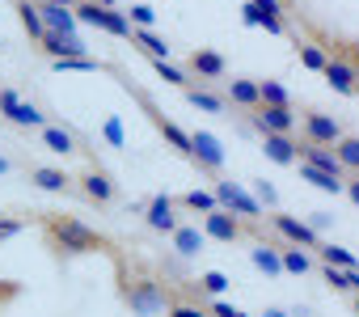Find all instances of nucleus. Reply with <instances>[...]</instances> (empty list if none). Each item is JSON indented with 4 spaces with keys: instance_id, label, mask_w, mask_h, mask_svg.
I'll list each match as a JSON object with an SVG mask.
<instances>
[{
    "instance_id": "nucleus-1",
    "label": "nucleus",
    "mask_w": 359,
    "mask_h": 317,
    "mask_svg": "<svg viewBox=\"0 0 359 317\" xmlns=\"http://www.w3.org/2000/svg\"><path fill=\"white\" fill-rule=\"evenodd\" d=\"M123 304L135 313V317H156L165 304H169V292L161 288V279L144 267V262H131V271L123 267Z\"/></svg>"
},
{
    "instance_id": "nucleus-2",
    "label": "nucleus",
    "mask_w": 359,
    "mask_h": 317,
    "mask_svg": "<svg viewBox=\"0 0 359 317\" xmlns=\"http://www.w3.org/2000/svg\"><path fill=\"white\" fill-rule=\"evenodd\" d=\"M43 229H47V241L60 254H97V250H110V237H102L97 229H89L76 216H47Z\"/></svg>"
},
{
    "instance_id": "nucleus-3",
    "label": "nucleus",
    "mask_w": 359,
    "mask_h": 317,
    "mask_svg": "<svg viewBox=\"0 0 359 317\" xmlns=\"http://www.w3.org/2000/svg\"><path fill=\"white\" fill-rule=\"evenodd\" d=\"M76 22H85V26H93V30H106V34H114V39H131V22H127V13H118V9H106V5H93V0H76Z\"/></svg>"
},
{
    "instance_id": "nucleus-4",
    "label": "nucleus",
    "mask_w": 359,
    "mask_h": 317,
    "mask_svg": "<svg viewBox=\"0 0 359 317\" xmlns=\"http://www.w3.org/2000/svg\"><path fill=\"white\" fill-rule=\"evenodd\" d=\"M131 93H135L140 110L148 114V123H152V127H156V131H161V135L169 140V148H177L182 156H191V131H182V127L173 123V119H165V114H161V106H156V102H152V97H148L144 89H131Z\"/></svg>"
},
{
    "instance_id": "nucleus-5",
    "label": "nucleus",
    "mask_w": 359,
    "mask_h": 317,
    "mask_svg": "<svg viewBox=\"0 0 359 317\" xmlns=\"http://www.w3.org/2000/svg\"><path fill=\"white\" fill-rule=\"evenodd\" d=\"M212 195H216V203H220L224 212H233V216H241V220H250V224L262 220V203H258L241 182H216Z\"/></svg>"
},
{
    "instance_id": "nucleus-6",
    "label": "nucleus",
    "mask_w": 359,
    "mask_h": 317,
    "mask_svg": "<svg viewBox=\"0 0 359 317\" xmlns=\"http://www.w3.org/2000/svg\"><path fill=\"white\" fill-rule=\"evenodd\" d=\"M0 119L13 127H47V114L34 102H26L18 89H0Z\"/></svg>"
},
{
    "instance_id": "nucleus-7",
    "label": "nucleus",
    "mask_w": 359,
    "mask_h": 317,
    "mask_svg": "<svg viewBox=\"0 0 359 317\" xmlns=\"http://www.w3.org/2000/svg\"><path fill=\"white\" fill-rule=\"evenodd\" d=\"M199 229L208 233V241H224V245H233V241H245V233H250V224H245L241 216H233V212H224V208H216V212H208Z\"/></svg>"
},
{
    "instance_id": "nucleus-8",
    "label": "nucleus",
    "mask_w": 359,
    "mask_h": 317,
    "mask_svg": "<svg viewBox=\"0 0 359 317\" xmlns=\"http://www.w3.org/2000/svg\"><path fill=\"white\" fill-rule=\"evenodd\" d=\"M250 123L262 131V135H292L296 131V110L292 106H254L250 110Z\"/></svg>"
},
{
    "instance_id": "nucleus-9",
    "label": "nucleus",
    "mask_w": 359,
    "mask_h": 317,
    "mask_svg": "<svg viewBox=\"0 0 359 317\" xmlns=\"http://www.w3.org/2000/svg\"><path fill=\"white\" fill-rule=\"evenodd\" d=\"M321 76L330 81L334 93H342V97H359V64H355V60H346V55H330L325 68H321Z\"/></svg>"
},
{
    "instance_id": "nucleus-10",
    "label": "nucleus",
    "mask_w": 359,
    "mask_h": 317,
    "mask_svg": "<svg viewBox=\"0 0 359 317\" xmlns=\"http://www.w3.org/2000/svg\"><path fill=\"white\" fill-rule=\"evenodd\" d=\"M338 135H346L338 119H330V114H321V110H304V119H300V140H304V144H325V148H334Z\"/></svg>"
},
{
    "instance_id": "nucleus-11",
    "label": "nucleus",
    "mask_w": 359,
    "mask_h": 317,
    "mask_svg": "<svg viewBox=\"0 0 359 317\" xmlns=\"http://www.w3.org/2000/svg\"><path fill=\"white\" fill-rule=\"evenodd\" d=\"M76 187H81V195H85L89 203H97V208H110V203L118 199V187H114V178H110L102 166H89V170L76 178Z\"/></svg>"
},
{
    "instance_id": "nucleus-12",
    "label": "nucleus",
    "mask_w": 359,
    "mask_h": 317,
    "mask_svg": "<svg viewBox=\"0 0 359 317\" xmlns=\"http://www.w3.org/2000/svg\"><path fill=\"white\" fill-rule=\"evenodd\" d=\"M271 229H275L287 245H296V250H317V245H321V237L309 229V220H296V216H287V212H271Z\"/></svg>"
},
{
    "instance_id": "nucleus-13",
    "label": "nucleus",
    "mask_w": 359,
    "mask_h": 317,
    "mask_svg": "<svg viewBox=\"0 0 359 317\" xmlns=\"http://www.w3.org/2000/svg\"><path fill=\"white\" fill-rule=\"evenodd\" d=\"M191 161L208 174H220L224 170V148L212 131H191Z\"/></svg>"
},
{
    "instance_id": "nucleus-14",
    "label": "nucleus",
    "mask_w": 359,
    "mask_h": 317,
    "mask_svg": "<svg viewBox=\"0 0 359 317\" xmlns=\"http://www.w3.org/2000/svg\"><path fill=\"white\" fill-rule=\"evenodd\" d=\"M187 72H191V81L199 76L203 85H208V81H224V76H229V60H224L220 51L195 47V51H191V60H187Z\"/></svg>"
},
{
    "instance_id": "nucleus-15",
    "label": "nucleus",
    "mask_w": 359,
    "mask_h": 317,
    "mask_svg": "<svg viewBox=\"0 0 359 317\" xmlns=\"http://www.w3.org/2000/svg\"><path fill=\"white\" fill-rule=\"evenodd\" d=\"M144 224L152 229V233H173L177 224V199L173 195H156V199H148V208H144Z\"/></svg>"
},
{
    "instance_id": "nucleus-16",
    "label": "nucleus",
    "mask_w": 359,
    "mask_h": 317,
    "mask_svg": "<svg viewBox=\"0 0 359 317\" xmlns=\"http://www.w3.org/2000/svg\"><path fill=\"white\" fill-rule=\"evenodd\" d=\"M39 140H43V148L55 152V156H76V152H85L72 127H55V123H47V127H39Z\"/></svg>"
},
{
    "instance_id": "nucleus-17",
    "label": "nucleus",
    "mask_w": 359,
    "mask_h": 317,
    "mask_svg": "<svg viewBox=\"0 0 359 317\" xmlns=\"http://www.w3.org/2000/svg\"><path fill=\"white\" fill-rule=\"evenodd\" d=\"M30 182H34L39 191H47V195H68V191L76 187V178H72L68 170H55V166H34V170H30Z\"/></svg>"
},
{
    "instance_id": "nucleus-18",
    "label": "nucleus",
    "mask_w": 359,
    "mask_h": 317,
    "mask_svg": "<svg viewBox=\"0 0 359 317\" xmlns=\"http://www.w3.org/2000/svg\"><path fill=\"white\" fill-rule=\"evenodd\" d=\"M169 241H173V250L182 254V258H195V254L208 250V233H203L199 224H177V229L169 233Z\"/></svg>"
},
{
    "instance_id": "nucleus-19",
    "label": "nucleus",
    "mask_w": 359,
    "mask_h": 317,
    "mask_svg": "<svg viewBox=\"0 0 359 317\" xmlns=\"http://www.w3.org/2000/svg\"><path fill=\"white\" fill-rule=\"evenodd\" d=\"M262 152L271 156L275 166H296L300 140H296V135H262Z\"/></svg>"
},
{
    "instance_id": "nucleus-20",
    "label": "nucleus",
    "mask_w": 359,
    "mask_h": 317,
    "mask_svg": "<svg viewBox=\"0 0 359 317\" xmlns=\"http://www.w3.org/2000/svg\"><path fill=\"white\" fill-rule=\"evenodd\" d=\"M39 13H43V30H51V34H76V26H81L72 9L47 5V0H39Z\"/></svg>"
},
{
    "instance_id": "nucleus-21",
    "label": "nucleus",
    "mask_w": 359,
    "mask_h": 317,
    "mask_svg": "<svg viewBox=\"0 0 359 317\" xmlns=\"http://www.w3.org/2000/svg\"><path fill=\"white\" fill-rule=\"evenodd\" d=\"M39 43H43V51H47L51 60H72V55H85L81 34H51V30H47Z\"/></svg>"
},
{
    "instance_id": "nucleus-22",
    "label": "nucleus",
    "mask_w": 359,
    "mask_h": 317,
    "mask_svg": "<svg viewBox=\"0 0 359 317\" xmlns=\"http://www.w3.org/2000/svg\"><path fill=\"white\" fill-rule=\"evenodd\" d=\"M224 102L241 106V110H254L258 106V81H224Z\"/></svg>"
},
{
    "instance_id": "nucleus-23",
    "label": "nucleus",
    "mask_w": 359,
    "mask_h": 317,
    "mask_svg": "<svg viewBox=\"0 0 359 317\" xmlns=\"http://www.w3.org/2000/svg\"><path fill=\"white\" fill-rule=\"evenodd\" d=\"M13 9H18V22H22V30L39 43L47 30H43V13H39V5H34V0H13Z\"/></svg>"
},
{
    "instance_id": "nucleus-24",
    "label": "nucleus",
    "mask_w": 359,
    "mask_h": 317,
    "mask_svg": "<svg viewBox=\"0 0 359 317\" xmlns=\"http://www.w3.org/2000/svg\"><path fill=\"white\" fill-rule=\"evenodd\" d=\"M334 156H338L342 174H359V135H338L334 140Z\"/></svg>"
},
{
    "instance_id": "nucleus-25",
    "label": "nucleus",
    "mask_w": 359,
    "mask_h": 317,
    "mask_svg": "<svg viewBox=\"0 0 359 317\" xmlns=\"http://www.w3.org/2000/svg\"><path fill=\"white\" fill-rule=\"evenodd\" d=\"M131 43H135L148 60H169V51H173V47H169L161 34H152V30H131Z\"/></svg>"
},
{
    "instance_id": "nucleus-26",
    "label": "nucleus",
    "mask_w": 359,
    "mask_h": 317,
    "mask_svg": "<svg viewBox=\"0 0 359 317\" xmlns=\"http://www.w3.org/2000/svg\"><path fill=\"white\" fill-rule=\"evenodd\" d=\"M187 102L195 106V110H208V114H224V97L220 93H212V89H203V85H187Z\"/></svg>"
},
{
    "instance_id": "nucleus-27",
    "label": "nucleus",
    "mask_w": 359,
    "mask_h": 317,
    "mask_svg": "<svg viewBox=\"0 0 359 317\" xmlns=\"http://www.w3.org/2000/svg\"><path fill=\"white\" fill-rule=\"evenodd\" d=\"M250 262H254L258 271H266V275H283V262H279V245H271V241H258V245L250 250Z\"/></svg>"
},
{
    "instance_id": "nucleus-28",
    "label": "nucleus",
    "mask_w": 359,
    "mask_h": 317,
    "mask_svg": "<svg viewBox=\"0 0 359 317\" xmlns=\"http://www.w3.org/2000/svg\"><path fill=\"white\" fill-rule=\"evenodd\" d=\"M300 166V161H296ZM300 178L304 182H313L317 191H325V195H342V187H346V178H334V174H321V170H313V166H300Z\"/></svg>"
},
{
    "instance_id": "nucleus-29",
    "label": "nucleus",
    "mask_w": 359,
    "mask_h": 317,
    "mask_svg": "<svg viewBox=\"0 0 359 317\" xmlns=\"http://www.w3.org/2000/svg\"><path fill=\"white\" fill-rule=\"evenodd\" d=\"M279 262H283V275H309L313 271V258L296 245H279Z\"/></svg>"
},
{
    "instance_id": "nucleus-30",
    "label": "nucleus",
    "mask_w": 359,
    "mask_h": 317,
    "mask_svg": "<svg viewBox=\"0 0 359 317\" xmlns=\"http://www.w3.org/2000/svg\"><path fill=\"white\" fill-rule=\"evenodd\" d=\"M317 258H321V267H342V271H359V258H355L351 250H342V245H317Z\"/></svg>"
},
{
    "instance_id": "nucleus-31",
    "label": "nucleus",
    "mask_w": 359,
    "mask_h": 317,
    "mask_svg": "<svg viewBox=\"0 0 359 317\" xmlns=\"http://www.w3.org/2000/svg\"><path fill=\"white\" fill-rule=\"evenodd\" d=\"M177 208H187V212H216L220 203H216V195L212 191H187V195H177Z\"/></svg>"
},
{
    "instance_id": "nucleus-32",
    "label": "nucleus",
    "mask_w": 359,
    "mask_h": 317,
    "mask_svg": "<svg viewBox=\"0 0 359 317\" xmlns=\"http://www.w3.org/2000/svg\"><path fill=\"white\" fill-rule=\"evenodd\" d=\"M51 68H55V72H106L110 64L89 60V55H72V60H51Z\"/></svg>"
},
{
    "instance_id": "nucleus-33",
    "label": "nucleus",
    "mask_w": 359,
    "mask_h": 317,
    "mask_svg": "<svg viewBox=\"0 0 359 317\" xmlns=\"http://www.w3.org/2000/svg\"><path fill=\"white\" fill-rule=\"evenodd\" d=\"M152 72H156L161 81H169V85H177V89H187V85H195L187 68H177V64H169V60H152Z\"/></svg>"
},
{
    "instance_id": "nucleus-34",
    "label": "nucleus",
    "mask_w": 359,
    "mask_h": 317,
    "mask_svg": "<svg viewBox=\"0 0 359 317\" xmlns=\"http://www.w3.org/2000/svg\"><path fill=\"white\" fill-rule=\"evenodd\" d=\"M258 102L262 106H292V93L279 81H258Z\"/></svg>"
},
{
    "instance_id": "nucleus-35",
    "label": "nucleus",
    "mask_w": 359,
    "mask_h": 317,
    "mask_svg": "<svg viewBox=\"0 0 359 317\" xmlns=\"http://www.w3.org/2000/svg\"><path fill=\"white\" fill-rule=\"evenodd\" d=\"M296 51H300V64H304L309 72H321V68H325V60H330L317 43H296Z\"/></svg>"
},
{
    "instance_id": "nucleus-36",
    "label": "nucleus",
    "mask_w": 359,
    "mask_h": 317,
    "mask_svg": "<svg viewBox=\"0 0 359 317\" xmlns=\"http://www.w3.org/2000/svg\"><path fill=\"white\" fill-rule=\"evenodd\" d=\"M199 288H203L212 300H220V296L229 292V275H224V271H203V275H199Z\"/></svg>"
},
{
    "instance_id": "nucleus-37",
    "label": "nucleus",
    "mask_w": 359,
    "mask_h": 317,
    "mask_svg": "<svg viewBox=\"0 0 359 317\" xmlns=\"http://www.w3.org/2000/svg\"><path fill=\"white\" fill-rule=\"evenodd\" d=\"M250 5L258 9V26H262V22H283V18H287L283 0H250Z\"/></svg>"
},
{
    "instance_id": "nucleus-38",
    "label": "nucleus",
    "mask_w": 359,
    "mask_h": 317,
    "mask_svg": "<svg viewBox=\"0 0 359 317\" xmlns=\"http://www.w3.org/2000/svg\"><path fill=\"white\" fill-rule=\"evenodd\" d=\"M127 22H131V30H152L156 26V9L152 5H131L127 9Z\"/></svg>"
},
{
    "instance_id": "nucleus-39",
    "label": "nucleus",
    "mask_w": 359,
    "mask_h": 317,
    "mask_svg": "<svg viewBox=\"0 0 359 317\" xmlns=\"http://www.w3.org/2000/svg\"><path fill=\"white\" fill-rule=\"evenodd\" d=\"M321 279L334 288V292H351L355 296V283H351V271H342V267H321Z\"/></svg>"
},
{
    "instance_id": "nucleus-40",
    "label": "nucleus",
    "mask_w": 359,
    "mask_h": 317,
    "mask_svg": "<svg viewBox=\"0 0 359 317\" xmlns=\"http://www.w3.org/2000/svg\"><path fill=\"white\" fill-rule=\"evenodd\" d=\"M165 317H208V309L203 304H187V300H169Z\"/></svg>"
},
{
    "instance_id": "nucleus-41",
    "label": "nucleus",
    "mask_w": 359,
    "mask_h": 317,
    "mask_svg": "<svg viewBox=\"0 0 359 317\" xmlns=\"http://www.w3.org/2000/svg\"><path fill=\"white\" fill-rule=\"evenodd\" d=\"M22 229H26V220H22V216H0V241H13Z\"/></svg>"
},
{
    "instance_id": "nucleus-42",
    "label": "nucleus",
    "mask_w": 359,
    "mask_h": 317,
    "mask_svg": "<svg viewBox=\"0 0 359 317\" xmlns=\"http://www.w3.org/2000/svg\"><path fill=\"white\" fill-rule=\"evenodd\" d=\"M102 135H106V140H110V144H114V148H123V144H127V140H123V123H118V119H114V114H110V119H106V123H102Z\"/></svg>"
},
{
    "instance_id": "nucleus-43",
    "label": "nucleus",
    "mask_w": 359,
    "mask_h": 317,
    "mask_svg": "<svg viewBox=\"0 0 359 317\" xmlns=\"http://www.w3.org/2000/svg\"><path fill=\"white\" fill-rule=\"evenodd\" d=\"M208 313H212V317H250L245 309H237V304H229V300H212Z\"/></svg>"
},
{
    "instance_id": "nucleus-44",
    "label": "nucleus",
    "mask_w": 359,
    "mask_h": 317,
    "mask_svg": "<svg viewBox=\"0 0 359 317\" xmlns=\"http://www.w3.org/2000/svg\"><path fill=\"white\" fill-rule=\"evenodd\" d=\"M254 199H258L262 208H275V199H279V195H275V187H271V182H254Z\"/></svg>"
},
{
    "instance_id": "nucleus-45",
    "label": "nucleus",
    "mask_w": 359,
    "mask_h": 317,
    "mask_svg": "<svg viewBox=\"0 0 359 317\" xmlns=\"http://www.w3.org/2000/svg\"><path fill=\"white\" fill-rule=\"evenodd\" d=\"M342 195H346V199H351V203L359 208V174H351V178H346V187H342Z\"/></svg>"
},
{
    "instance_id": "nucleus-46",
    "label": "nucleus",
    "mask_w": 359,
    "mask_h": 317,
    "mask_svg": "<svg viewBox=\"0 0 359 317\" xmlns=\"http://www.w3.org/2000/svg\"><path fill=\"white\" fill-rule=\"evenodd\" d=\"M241 22H245V26H258V9H254V5H245V9H241Z\"/></svg>"
},
{
    "instance_id": "nucleus-47",
    "label": "nucleus",
    "mask_w": 359,
    "mask_h": 317,
    "mask_svg": "<svg viewBox=\"0 0 359 317\" xmlns=\"http://www.w3.org/2000/svg\"><path fill=\"white\" fill-rule=\"evenodd\" d=\"M47 5H60V9H76V0H47Z\"/></svg>"
},
{
    "instance_id": "nucleus-48",
    "label": "nucleus",
    "mask_w": 359,
    "mask_h": 317,
    "mask_svg": "<svg viewBox=\"0 0 359 317\" xmlns=\"http://www.w3.org/2000/svg\"><path fill=\"white\" fill-rule=\"evenodd\" d=\"M0 174H13V161H9V156H0Z\"/></svg>"
},
{
    "instance_id": "nucleus-49",
    "label": "nucleus",
    "mask_w": 359,
    "mask_h": 317,
    "mask_svg": "<svg viewBox=\"0 0 359 317\" xmlns=\"http://www.w3.org/2000/svg\"><path fill=\"white\" fill-rule=\"evenodd\" d=\"M262 317H287V313H283V309H266Z\"/></svg>"
},
{
    "instance_id": "nucleus-50",
    "label": "nucleus",
    "mask_w": 359,
    "mask_h": 317,
    "mask_svg": "<svg viewBox=\"0 0 359 317\" xmlns=\"http://www.w3.org/2000/svg\"><path fill=\"white\" fill-rule=\"evenodd\" d=\"M351 309H355V317H359V292H355V296H351Z\"/></svg>"
},
{
    "instance_id": "nucleus-51",
    "label": "nucleus",
    "mask_w": 359,
    "mask_h": 317,
    "mask_svg": "<svg viewBox=\"0 0 359 317\" xmlns=\"http://www.w3.org/2000/svg\"><path fill=\"white\" fill-rule=\"evenodd\" d=\"M93 5H106V9H114V0H93Z\"/></svg>"
}]
</instances>
